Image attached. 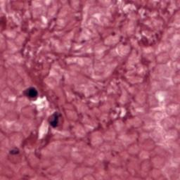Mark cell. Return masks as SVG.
I'll list each match as a JSON object with an SVG mask.
<instances>
[{
  "label": "cell",
  "instance_id": "6da1fadb",
  "mask_svg": "<svg viewBox=\"0 0 180 180\" xmlns=\"http://www.w3.org/2000/svg\"><path fill=\"white\" fill-rule=\"evenodd\" d=\"M25 94L26 97H29V98L35 99L37 97L38 93H37V91L35 89V88L30 87V88H28V89L25 90Z\"/></svg>",
  "mask_w": 180,
  "mask_h": 180
},
{
  "label": "cell",
  "instance_id": "7a4b0ae2",
  "mask_svg": "<svg viewBox=\"0 0 180 180\" xmlns=\"http://www.w3.org/2000/svg\"><path fill=\"white\" fill-rule=\"evenodd\" d=\"M59 117L60 115L58 112H55V113L53 114L52 115V117L50 118V125H52V127H56L58 126V124H59Z\"/></svg>",
  "mask_w": 180,
  "mask_h": 180
}]
</instances>
